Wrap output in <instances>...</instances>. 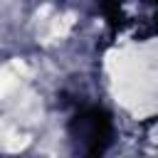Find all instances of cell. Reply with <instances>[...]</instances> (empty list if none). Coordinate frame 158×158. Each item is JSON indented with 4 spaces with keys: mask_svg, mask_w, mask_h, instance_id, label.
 <instances>
[{
    "mask_svg": "<svg viewBox=\"0 0 158 158\" xmlns=\"http://www.w3.org/2000/svg\"><path fill=\"white\" fill-rule=\"evenodd\" d=\"M10 86H12V74H10L7 69H2V67H0V99L10 91Z\"/></svg>",
    "mask_w": 158,
    "mask_h": 158,
    "instance_id": "obj_1",
    "label": "cell"
}]
</instances>
